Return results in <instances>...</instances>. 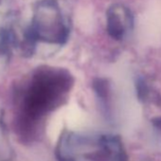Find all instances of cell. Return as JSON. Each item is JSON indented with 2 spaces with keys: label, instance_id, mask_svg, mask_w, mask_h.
Instances as JSON below:
<instances>
[{
  "label": "cell",
  "instance_id": "obj_1",
  "mask_svg": "<svg viewBox=\"0 0 161 161\" xmlns=\"http://www.w3.org/2000/svg\"><path fill=\"white\" fill-rule=\"evenodd\" d=\"M107 31L116 40H121L125 35L126 26L118 8H110L107 12Z\"/></svg>",
  "mask_w": 161,
  "mask_h": 161
},
{
  "label": "cell",
  "instance_id": "obj_2",
  "mask_svg": "<svg viewBox=\"0 0 161 161\" xmlns=\"http://www.w3.org/2000/svg\"><path fill=\"white\" fill-rule=\"evenodd\" d=\"M93 88L99 97L105 99L109 94L110 86L108 84V80L105 79H96L93 82Z\"/></svg>",
  "mask_w": 161,
  "mask_h": 161
},
{
  "label": "cell",
  "instance_id": "obj_3",
  "mask_svg": "<svg viewBox=\"0 0 161 161\" xmlns=\"http://www.w3.org/2000/svg\"><path fill=\"white\" fill-rule=\"evenodd\" d=\"M153 125H154L156 128H158L159 130H161V117H159V118H154V119H153Z\"/></svg>",
  "mask_w": 161,
  "mask_h": 161
},
{
  "label": "cell",
  "instance_id": "obj_4",
  "mask_svg": "<svg viewBox=\"0 0 161 161\" xmlns=\"http://www.w3.org/2000/svg\"><path fill=\"white\" fill-rule=\"evenodd\" d=\"M61 161H70V160H67V159H64V158H63V159H62Z\"/></svg>",
  "mask_w": 161,
  "mask_h": 161
}]
</instances>
